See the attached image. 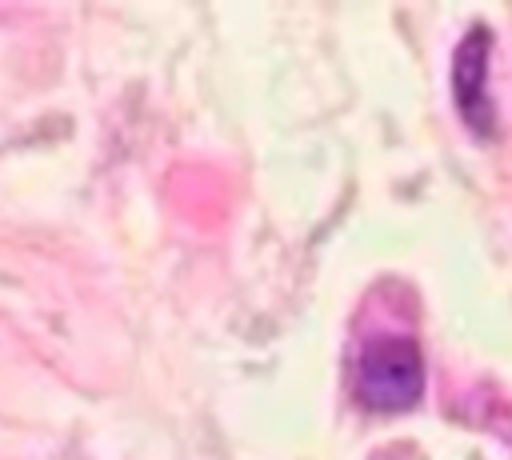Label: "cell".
I'll return each instance as SVG.
<instances>
[{"label": "cell", "instance_id": "1", "mask_svg": "<svg viewBox=\"0 0 512 460\" xmlns=\"http://www.w3.org/2000/svg\"><path fill=\"white\" fill-rule=\"evenodd\" d=\"M352 392L368 412H408L424 396V356L408 336H372L352 364Z\"/></svg>", "mask_w": 512, "mask_h": 460}, {"label": "cell", "instance_id": "2", "mask_svg": "<svg viewBox=\"0 0 512 460\" xmlns=\"http://www.w3.org/2000/svg\"><path fill=\"white\" fill-rule=\"evenodd\" d=\"M488 56H492V32L484 24L468 28L452 56V100H456L464 128H472L476 136H492V128H496V108H492L488 84H484Z\"/></svg>", "mask_w": 512, "mask_h": 460}]
</instances>
